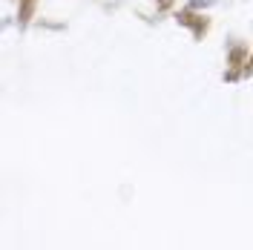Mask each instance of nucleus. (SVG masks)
<instances>
[{"label":"nucleus","mask_w":253,"mask_h":250,"mask_svg":"<svg viewBox=\"0 0 253 250\" xmlns=\"http://www.w3.org/2000/svg\"><path fill=\"white\" fill-rule=\"evenodd\" d=\"M158 6H161V9H167V6H170V3H173V0H156Z\"/></svg>","instance_id":"39448f33"},{"label":"nucleus","mask_w":253,"mask_h":250,"mask_svg":"<svg viewBox=\"0 0 253 250\" xmlns=\"http://www.w3.org/2000/svg\"><path fill=\"white\" fill-rule=\"evenodd\" d=\"M178 23H181V26H193V35H196V38H202V35H205V23H199V17L196 15H190V12H181V15H178Z\"/></svg>","instance_id":"f257e3e1"},{"label":"nucleus","mask_w":253,"mask_h":250,"mask_svg":"<svg viewBox=\"0 0 253 250\" xmlns=\"http://www.w3.org/2000/svg\"><path fill=\"white\" fill-rule=\"evenodd\" d=\"M248 72L253 75V55H251V61H248Z\"/></svg>","instance_id":"423d86ee"},{"label":"nucleus","mask_w":253,"mask_h":250,"mask_svg":"<svg viewBox=\"0 0 253 250\" xmlns=\"http://www.w3.org/2000/svg\"><path fill=\"white\" fill-rule=\"evenodd\" d=\"M242 58H245V49H233L230 52V63H242Z\"/></svg>","instance_id":"20e7f679"},{"label":"nucleus","mask_w":253,"mask_h":250,"mask_svg":"<svg viewBox=\"0 0 253 250\" xmlns=\"http://www.w3.org/2000/svg\"><path fill=\"white\" fill-rule=\"evenodd\" d=\"M35 6H38V0H23V3H20V15H17L20 26H26V23H29V17H32V12H35Z\"/></svg>","instance_id":"f03ea898"},{"label":"nucleus","mask_w":253,"mask_h":250,"mask_svg":"<svg viewBox=\"0 0 253 250\" xmlns=\"http://www.w3.org/2000/svg\"><path fill=\"white\" fill-rule=\"evenodd\" d=\"M216 0H190V9H202V6H213Z\"/></svg>","instance_id":"7ed1b4c3"}]
</instances>
